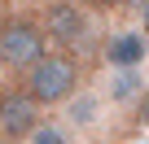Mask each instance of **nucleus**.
<instances>
[{
	"label": "nucleus",
	"mask_w": 149,
	"mask_h": 144,
	"mask_svg": "<svg viewBox=\"0 0 149 144\" xmlns=\"http://www.w3.org/2000/svg\"><path fill=\"white\" fill-rule=\"evenodd\" d=\"M88 144H110V140H101V135H92V140H88Z\"/></svg>",
	"instance_id": "obj_13"
},
{
	"label": "nucleus",
	"mask_w": 149,
	"mask_h": 144,
	"mask_svg": "<svg viewBox=\"0 0 149 144\" xmlns=\"http://www.w3.org/2000/svg\"><path fill=\"white\" fill-rule=\"evenodd\" d=\"M88 83V70H84V57H74V52H61V48H48L26 74L18 79V88L44 109V114H53V109H61L74 92H79Z\"/></svg>",
	"instance_id": "obj_1"
},
{
	"label": "nucleus",
	"mask_w": 149,
	"mask_h": 144,
	"mask_svg": "<svg viewBox=\"0 0 149 144\" xmlns=\"http://www.w3.org/2000/svg\"><path fill=\"white\" fill-rule=\"evenodd\" d=\"M0 144H22V140H13V135H0Z\"/></svg>",
	"instance_id": "obj_12"
},
{
	"label": "nucleus",
	"mask_w": 149,
	"mask_h": 144,
	"mask_svg": "<svg viewBox=\"0 0 149 144\" xmlns=\"http://www.w3.org/2000/svg\"><path fill=\"white\" fill-rule=\"evenodd\" d=\"M22 144H79L74 140V131L61 122V118H48V114H40V122L22 135Z\"/></svg>",
	"instance_id": "obj_8"
},
{
	"label": "nucleus",
	"mask_w": 149,
	"mask_h": 144,
	"mask_svg": "<svg viewBox=\"0 0 149 144\" xmlns=\"http://www.w3.org/2000/svg\"><path fill=\"white\" fill-rule=\"evenodd\" d=\"M132 114H136V122H140V127L149 131V88H145V92L136 96V105H132Z\"/></svg>",
	"instance_id": "obj_10"
},
{
	"label": "nucleus",
	"mask_w": 149,
	"mask_h": 144,
	"mask_svg": "<svg viewBox=\"0 0 149 144\" xmlns=\"http://www.w3.org/2000/svg\"><path fill=\"white\" fill-rule=\"evenodd\" d=\"M48 48L53 44L44 35L40 13H9L5 22H0V74L22 79Z\"/></svg>",
	"instance_id": "obj_3"
},
{
	"label": "nucleus",
	"mask_w": 149,
	"mask_h": 144,
	"mask_svg": "<svg viewBox=\"0 0 149 144\" xmlns=\"http://www.w3.org/2000/svg\"><path fill=\"white\" fill-rule=\"evenodd\" d=\"M118 9H123V13H132V18H136V26H145V31H149V0H118Z\"/></svg>",
	"instance_id": "obj_9"
},
{
	"label": "nucleus",
	"mask_w": 149,
	"mask_h": 144,
	"mask_svg": "<svg viewBox=\"0 0 149 144\" xmlns=\"http://www.w3.org/2000/svg\"><path fill=\"white\" fill-rule=\"evenodd\" d=\"M105 109H132L136 96L145 92V70H105L101 74V88H92Z\"/></svg>",
	"instance_id": "obj_6"
},
{
	"label": "nucleus",
	"mask_w": 149,
	"mask_h": 144,
	"mask_svg": "<svg viewBox=\"0 0 149 144\" xmlns=\"http://www.w3.org/2000/svg\"><path fill=\"white\" fill-rule=\"evenodd\" d=\"M40 22H44L48 44H53V48H61V52H74V57L92 52V48H97V35H101L97 13H92V9H84L79 0H44Z\"/></svg>",
	"instance_id": "obj_2"
},
{
	"label": "nucleus",
	"mask_w": 149,
	"mask_h": 144,
	"mask_svg": "<svg viewBox=\"0 0 149 144\" xmlns=\"http://www.w3.org/2000/svg\"><path fill=\"white\" fill-rule=\"evenodd\" d=\"M97 61L101 70H145L149 65V31L145 26H114L97 35Z\"/></svg>",
	"instance_id": "obj_4"
},
{
	"label": "nucleus",
	"mask_w": 149,
	"mask_h": 144,
	"mask_svg": "<svg viewBox=\"0 0 149 144\" xmlns=\"http://www.w3.org/2000/svg\"><path fill=\"white\" fill-rule=\"evenodd\" d=\"M61 109H66V114H61V122H66L70 131H84V135H97L101 118L110 114V109H105V101H101V96H97L88 83H84L79 92H74V96H70Z\"/></svg>",
	"instance_id": "obj_7"
},
{
	"label": "nucleus",
	"mask_w": 149,
	"mask_h": 144,
	"mask_svg": "<svg viewBox=\"0 0 149 144\" xmlns=\"http://www.w3.org/2000/svg\"><path fill=\"white\" fill-rule=\"evenodd\" d=\"M40 105L18 88V79L5 88V92H0V135H13V140H22L35 122H40Z\"/></svg>",
	"instance_id": "obj_5"
},
{
	"label": "nucleus",
	"mask_w": 149,
	"mask_h": 144,
	"mask_svg": "<svg viewBox=\"0 0 149 144\" xmlns=\"http://www.w3.org/2000/svg\"><path fill=\"white\" fill-rule=\"evenodd\" d=\"M79 5H84V9H92V13L101 18V13H114V9H118V0H79Z\"/></svg>",
	"instance_id": "obj_11"
}]
</instances>
